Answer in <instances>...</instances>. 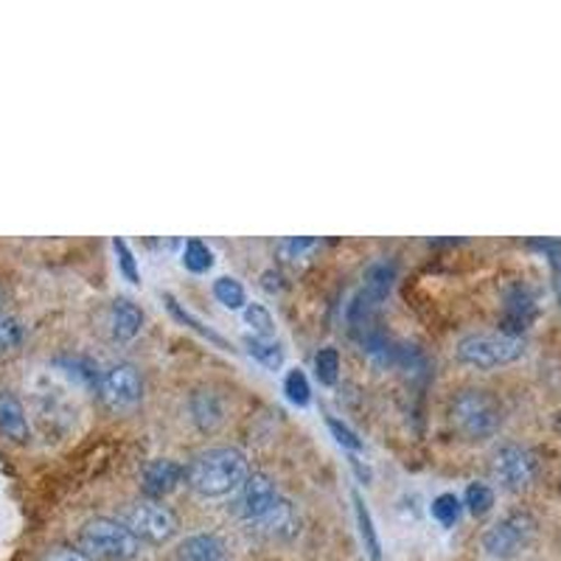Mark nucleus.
<instances>
[{"label": "nucleus", "instance_id": "f257e3e1", "mask_svg": "<svg viewBox=\"0 0 561 561\" xmlns=\"http://www.w3.org/2000/svg\"><path fill=\"white\" fill-rule=\"evenodd\" d=\"M248 480V458L237 447H210L185 466V483L199 497H228Z\"/></svg>", "mask_w": 561, "mask_h": 561}, {"label": "nucleus", "instance_id": "f03ea898", "mask_svg": "<svg viewBox=\"0 0 561 561\" xmlns=\"http://www.w3.org/2000/svg\"><path fill=\"white\" fill-rule=\"evenodd\" d=\"M449 421L466 440H489L503 424V408L489 390L466 388L449 404Z\"/></svg>", "mask_w": 561, "mask_h": 561}, {"label": "nucleus", "instance_id": "7ed1b4c3", "mask_svg": "<svg viewBox=\"0 0 561 561\" xmlns=\"http://www.w3.org/2000/svg\"><path fill=\"white\" fill-rule=\"evenodd\" d=\"M79 548L93 561H133L140 553V539L122 519L96 517L79 530Z\"/></svg>", "mask_w": 561, "mask_h": 561}, {"label": "nucleus", "instance_id": "20e7f679", "mask_svg": "<svg viewBox=\"0 0 561 561\" xmlns=\"http://www.w3.org/2000/svg\"><path fill=\"white\" fill-rule=\"evenodd\" d=\"M525 354V340L505 332L469 334L458 343V359L478 370H494L517 363Z\"/></svg>", "mask_w": 561, "mask_h": 561}, {"label": "nucleus", "instance_id": "39448f33", "mask_svg": "<svg viewBox=\"0 0 561 561\" xmlns=\"http://www.w3.org/2000/svg\"><path fill=\"white\" fill-rule=\"evenodd\" d=\"M124 525L138 536L140 542L149 545H167L169 539H174L180 530L178 514H174L169 505H163V500H140V503L129 505L124 511Z\"/></svg>", "mask_w": 561, "mask_h": 561}, {"label": "nucleus", "instance_id": "423d86ee", "mask_svg": "<svg viewBox=\"0 0 561 561\" xmlns=\"http://www.w3.org/2000/svg\"><path fill=\"white\" fill-rule=\"evenodd\" d=\"M536 534V519L528 511H511L508 517L491 525L483 534V550L494 559H514L530 545Z\"/></svg>", "mask_w": 561, "mask_h": 561}, {"label": "nucleus", "instance_id": "0eeeda50", "mask_svg": "<svg viewBox=\"0 0 561 561\" xmlns=\"http://www.w3.org/2000/svg\"><path fill=\"white\" fill-rule=\"evenodd\" d=\"M96 393L107 410H113V413H127V410L138 408L140 399H144V379H140L135 365L115 363L107 370H102Z\"/></svg>", "mask_w": 561, "mask_h": 561}, {"label": "nucleus", "instance_id": "6e6552de", "mask_svg": "<svg viewBox=\"0 0 561 561\" xmlns=\"http://www.w3.org/2000/svg\"><path fill=\"white\" fill-rule=\"evenodd\" d=\"M491 474L505 491L517 494V491H525L536 480L539 458H536L534 449L519 447V444H505L491 458Z\"/></svg>", "mask_w": 561, "mask_h": 561}, {"label": "nucleus", "instance_id": "1a4fd4ad", "mask_svg": "<svg viewBox=\"0 0 561 561\" xmlns=\"http://www.w3.org/2000/svg\"><path fill=\"white\" fill-rule=\"evenodd\" d=\"M393 280H396V267L388 262H379L368 270L365 275V284L359 289V295L354 298L348 309V320L354 325H368L370 323V314L377 312L379 304L390 295L393 289Z\"/></svg>", "mask_w": 561, "mask_h": 561}, {"label": "nucleus", "instance_id": "9d476101", "mask_svg": "<svg viewBox=\"0 0 561 561\" xmlns=\"http://www.w3.org/2000/svg\"><path fill=\"white\" fill-rule=\"evenodd\" d=\"M280 500L278 485L270 474L264 472H253L248 474V480L239 489V500H237V514L244 519L248 525L259 523V519L273 508L275 503Z\"/></svg>", "mask_w": 561, "mask_h": 561}, {"label": "nucleus", "instance_id": "9b49d317", "mask_svg": "<svg viewBox=\"0 0 561 561\" xmlns=\"http://www.w3.org/2000/svg\"><path fill=\"white\" fill-rule=\"evenodd\" d=\"M185 480V466L169 458H154L144 466L140 472V491L147 500H163L169 497L174 489Z\"/></svg>", "mask_w": 561, "mask_h": 561}, {"label": "nucleus", "instance_id": "f8f14e48", "mask_svg": "<svg viewBox=\"0 0 561 561\" xmlns=\"http://www.w3.org/2000/svg\"><path fill=\"white\" fill-rule=\"evenodd\" d=\"M253 530L267 539H293L300 530L298 508L287 497H280L259 523H253Z\"/></svg>", "mask_w": 561, "mask_h": 561}, {"label": "nucleus", "instance_id": "ddd939ff", "mask_svg": "<svg viewBox=\"0 0 561 561\" xmlns=\"http://www.w3.org/2000/svg\"><path fill=\"white\" fill-rule=\"evenodd\" d=\"M536 318V295L525 284L511 287L505 295V334L523 337V332Z\"/></svg>", "mask_w": 561, "mask_h": 561}, {"label": "nucleus", "instance_id": "4468645a", "mask_svg": "<svg viewBox=\"0 0 561 561\" xmlns=\"http://www.w3.org/2000/svg\"><path fill=\"white\" fill-rule=\"evenodd\" d=\"M0 433L14 444H26L32 438L26 410L12 390H0Z\"/></svg>", "mask_w": 561, "mask_h": 561}, {"label": "nucleus", "instance_id": "2eb2a0df", "mask_svg": "<svg viewBox=\"0 0 561 561\" xmlns=\"http://www.w3.org/2000/svg\"><path fill=\"white\" fill-rule=\"evenodd\" d=\"M140 325H144V312L138 309V304H133L129 298H115L113 307H110V334L118 343H129V340L138 337Z\"/></svg>", "mask_w": 561, "mask_h": 561}, {"label": "nucleus", "instance_id": "dca6fc26", "mask_svg": "<svg viewBox=\"0 0 561 561\" xmlns=\"http://www.w3.org/2000/svg\"><path fill=\"white\" fill-rule=\"evenodd\" d=\"M188 413H192V421L203 430V433H214L225 419L222 399H219L214 390H194V393L188 396Z\"/></svg>", "mask_w": 561, "mask_h": 561}, {"label": "nucleus", "instance_id": "f3484780", "mask_svg": "<svg viewBox=\"0 0 561 561\" xmlns=\"http://www.w3.org/2000/svg\"><path fill=\"white\" fill-rule=\"evenodd\" d=\"M225 542L214 534H194L180 542L178 561H222Z\"/></svg>", "mask_w": 561, "mask_h": 561}, {"label": "nucleus", "instance_id": "a211bd4d", "mask_svg": "<svg viewBox=\"0 0 561 561\" xmlns=\"http://www.w3.org/2000/svg\"><path fill=\"white\" fill-rule=\"evenodd\" d=\"M244 348H248L250 357L267 370H278L284 365V348L278 345V340L267 337H244Z\"/></svg>", "mask_w": 561, "mask_h": 561}, {"label": "nucleus", "instance_id": "6ab92c4d", "mask_svg": "<svg viewBox=\"0 0 561 561\" xmlns=\"http://www.w3.org/2000/svg\"><path fill=\"white\" fill-rule=\"evenodd\" d=\"M163 300H167V307H169V312L174 314V318L180 320V323L183 325H188V329H194V332L199 334V337H205V340H210V343L217 345V348H222V351H228L230 345H228V340L222 337V334H217L214 332V329H210V325H205L203 320L199 318H194L192 312H188V309H183L178 304V298H174V295H163Z\"/></svg>", "mask_w": 561, "mask_h": 561}, {"label": "nucleus", "instance_id": "aec40b11", "mask_svg": "<svg viewBox=\"0 0 561 561\" xmlns=\"http://www.w3.org/2000/svg\"><path fill=\"white\" fill-rule=\"evenodd\" d=\"M320 250V239L312 237H289L278 242V259L284 264H304Z\"/></svg>", "mask_w": 561, "mask_h": 561}, {"label": "nucleus", "instance_id": "412c9836", "mask_svg": "<svg viewBox=\"0 0 561 561\" xmlns=\"http://www.w3.org/2000/svg\"><path fill=\"white\" fill-rule=\"evenodd\" d=\"M354 511H357V525H359V536H363L365 550H368L370 561H382V545H379V534L374 528V519H370V511L365 508L363 497L354 494Z\"/></svg>", "mask_w": 561, "mask_h": 561}, {"label": "nucleus", "instance_id": "4be33fe9", "mask_svg": "<svg viewBox=\"0 0 561 561\" xmlns=\"http://www.w3.org/2000/svg\"><path fill=\"white\" fill-rule=\"evenodd\" d=\"M214 298H217L225 309H233V312L248 307V293H244L242 280L230 278V275H222V278L214 280Z\"/></svg>", "mask_w": 561, "mask_h": 561}, {"label": "nucleus", "instance_id": "5701e85b", "mask_svg": "<svg viewBox=\"0 0 561 561\" xmlns=\"http://www.w3.org/2000/svg\"><path fill=\"white\" fill-rule=\"evenodd\" d=\"M183 267L194 275H203L214 267V253L205 242L199 239H188L183 248Z\"/></svg>", "mask_w": 561, "mask_h": 561}, {"label": "nucleus", "instance_id": "b1692460", "mask_svg": "<svg viewBox=\"0 0 561 561\" xmlns=\"http://www.w3.org/2000/svg\"><path fill=\"white\" fill-rule=\"evenodd\" d=\"M463 505L469 508V514H472V517H485V514L494 508V491H491L489 483H480V480H474V483L466 485Z\"/></svg>", "mask_w": 561, "mask_h": 561}, {"label": "nucleus", "instance_id": "393cba45", "mask_svg": "<svg viewBox=\"0 0 561 561\" xmlns=\"http://www.w3.org/2000/svg\"><path fill=\"white\" fill-rule=\"evenodd\" d=\"M242 318H244V323L253 329L255 337L273 340L275 320H273V314H270V309L264 307V304H248V307L242 309Z\"/></svg>", "mask_w": 561, "mask_h": 561}, {"label": "nucleus", "instance_id": "a878e982", "mask_svg": "<svg viewBox=\"0 0 561 561\" xmlns=\"http://www.w3.org/2000/svg\"><path fill=\"white\" fill-rule=\"evenodd\" d=\"M460 511H463V503H460L455 494H438V497L433 500V505H430V514H433V519L438 525H444V528H453L455 523L460 519Z\"/></svg>", "mask_w": 561, "mask_h": 561}, {"label": "nucleus", "instance_id": "bb28decb", "mask_svg": "<svg viewBox=\"0 0 561 561\" xmlns=\"http://www.w3.org/2000/svg\"><path fill=\"white\" fill-rule=\"evenodd\" d=\"M284 393H287V399L295 408H307V404L312 402V388H309L307 374L300 368L289 370L287 379H284Z\"/></svg>", "mask_w": 561, "mask_h": 561}, {"label": "nucleus", "instance_id": "cd10ccee", "mask_svg": "<svg viewBox=\"0 0 561 561\" xmlns=\"http://www.w3.org/2000/svg\"><path fill=\"white\" fill-rule=\"evenodd\" d=\"M314 374H318L320 385H334L340 377V351L325 345V348L318 351L314 357Z\"/></svg>", "mask_w": 561, "mask_h": 561}, {"label": "nucleus", "instance_id": "c85d7f7f", "mask_svg": "<svg viewBox=\"0 0 561 561\" xmlns=\"http://www.w3.org/2000/svg\"><path fill=\"white\" fill-rule=\"evenodd\" d=\"M59 365H62V368H68L70 377H77L79 382H84V385H93V388H96L99 377H102V370L90 363V359H82V357H65V359H59Z\"/></svg>", "mask_w": 561, "mask_h": 561}, {"label": "nucleus", "instance_id": "c756f323", "mask_svg": "<svg viewBox=\"0 0 561 561\" xmlns=\"http://www.w3.org/2000/svg\"><path fill=\"white\" fill-rule=\"evenodd\" d=\"M23 337H26V325L12 314H0V351L18 348Z\"/></svg>", "mask_w": 561, "mask_h": 561}, {"label": "nucleus", "instance_id": "7c9ffc66", "mask_svg": "<svg viewBox=\"0 0 561 561\" xmlns=\"http://www.w3.org/2000/svg\"><path fill=\"white\" fill-rule=\"evenodd\" d=\"M113 250H115V255H118V267H122L124 278H127L129 284H140V270H138V262H135V253L129 250V244L124 242V239L115 237Z\"/></svg>", "mask_w": 561, "mask_h": 561}, {"label": "nucleus", "instance_id": "2f4dec72", "mask_svg": "<svg viewBox=\"0 0 561 561\" xmlns=\"http://www.w3.org/2000/svg\"><path fill=\"white\" fill-rule=\"evenodd\" d=\"M325 424H329V430H332V435L337 438V444L343 449H348V453H363V440H359V435L354 433V430L348 427V424H343V421L337 419H325Z\"/></svg>", "mask_w": 561, "mask_h": 561}, {"label": "nucleus", "instance_id": "473e14b6", "mask_svg": "<svg viewBox=\"0 0 561 561\" xmlns=\"http://www.w3.org/2000/svg\"><path fill=\"white\" fill-rule=\"evenodd\" d=\"M39 561H93L82 548H68V545H57V548L45 550Z\"/></svg>", "mask_w": 561, "mask_h": 561}, {"label": "nucleus", "instance_id": "72a5a7b5", "mask_svg": "<svg viewBox=\"0 0 561 561\" xmlns=\"http://www.w3.org/2000/svg\"><path fill=\"white\" fill-rule=\"evenodd\" d=\"M556 430H559V435H561V413L556 415Z\"/></svg>", "mask_w": 561, "mask_h": 561}, {"label": "nucleus", "instance_id": "f704fd0d", "mask_svg": "<svg viewBox=\"0 0 561 561\" xmlns=\"http://www.w3.org/2000/svg\"><path fill=\"white\" fill-rule=\"evenodd\" d=\"M559 304H561V270H559Z\"/></svg>", "mask_w": 561, "mask_h": 561}]
</instances>
